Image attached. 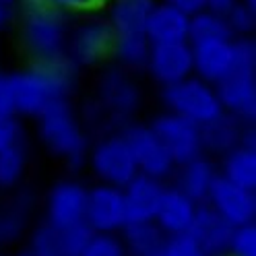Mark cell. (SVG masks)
Segmentation results:
<instances>
[{"label":"cell","instance_id":"836d02e7","mask_svg":"<svg viewBox=\"0 0 256 256\" xmlns=\"http://www.w3.org/2000/svg\"><path fill=\"white\" fill-rule=\"evenodd\" d=\"M29 4H42L52 6L68 14H81V12H93L98 10L102 0H27Z\"/></svg>","mask_w":256,"mask_h":256},{"label":"cell","instance_id":"f35d334b","mask_svg":"<svg viewBox=\"0 0 256 256\" xmlns=\"http://www.w3.org/2000/svg\"><path fill=\"white\" fill-rule=\"evenodd\" d=\"M17 2H19V0H0V4H4V6H8V8H10L12 4H17Z\"/></svg>","mask_w":256,"mask_h":256},{"label":"cell","instance_id":"d6a6232c","mask_svg":"<svg viewBox=\"0 0 256 256\" xmlns=\"http://www.w3.org/2000/svg\"><path fill=\"white\" fill-rule=\"evenodd\" d=\"M23 142V124L17 114H0V151Z\"/></svg>","mask_w":256,"mask_h":256},{"label":"cell","instance_id":"7c38bea8","mask_svg":"<svg viewBox=\"0 0 256 256\" xmlns=\"http://www.w3.org/2000/svg\"><path fill=\"white\" fill-rule=\"evenodd\" d=\"M87 186L78 180H60L46 198V221L54 228H70L85 223Z\"/></svg>","mask_w":256,"mask_h":256},{"label":"cell","instance_id":"2e32d148","mask_svg":"<svg viewBox=\"0 0 256 256\" xmlns=\"http://www.w3.org/2000/svg\"><path fill=\"white\" fill-rule=\"evenodd\" d=\"M104 112L112 122L122 120L124 124L132 122V114L138 110L140 95L136 85L124 72H108L100 81V102Z\"/></svg>","mask_w":256,"mask_h":256},{"label":"cell","instance_id":"9c48e42d","mask_svg":"<svg viewBox=\"0 0 256 256\" xmlns=\"http://www.w3.org/2000/svg\"><path fill=\"white\" fill-rule=\"evenodd\" d=\"M149 126L153 132L164 142L170 157L174 159L176 166L186 164L190 159L202 155V142H200V126L190 122L178 114L164 110L162 114H157Z\"/></svg>","mask_w":256,"mask_h":256},{"label":"cell","instance_id":"5b68a950","mask_svg":"<svg viewBox=\"0 0 256 256\" xmlns=\"http://www.w3.org/2000/svg\"><path fill=\"white\" fill-rule=\"evenodd\" d=\"M162 102L168 112L178 114L198 126L223 114L215 85L202 81L196 74H190L174 85L162 87Z\"/></svg>","mask_w":256,"mask_h":256},{"label":"cell","instance_id":"ba28073f","mask_svg":"<svg viewBox=\"0 0 256 256\" xmlns=\"http://www.w3.org/2000/svg\"><path fill=\"white\" fill-rule=\"evenodd\" d=\"M120 132L134 157L138 174L151 176V178L164 180V182L172 178L176 164L149 124L128 122L120 128Z\"/></svg>","mask_w":256,"mask_h":256},{"label":"cell","instance_id":"30bf717a","mask_svg":"<svg viewBox=\"0 0 256 256\" xmlns=\"http://www.w3.org/2000/svg\"><path fill=\"white\" fill-rule=\"evenodd\" d=\"M85 223L93 234H120L128 223L122 188L100 182L87 188Z\"/></svg>","mask_w":256,"mask_h":256},{"label":"cell","instance_id":"ac0fdd59","mask_svg":"<svg viewBox=\"0 0 256 256\" xmlns=\"http://www.w3.org/2000/svg\"><path fill=\"white\" fill-rule=\"evenodd\" d=\"M217 176H219V168L213 162V157L202 153L186 164L176 166L170 180H172L174 188H178L188 198L200 204L209 196V190H211Z\"/></svg>","mask_w":256,"mask_h":256},{"label":"cell","instance_id":"e575fe53","mask_svg":"<svg viewBox=\"0 0 256 256\" xmlns=\"http://www.w3.org/2000/svg\"><path fill=\"white\" fill-rule=\"evenodd\" d=\"M0 114H14L10 74L0 72Z\"/></svg>","mask_w":256,"mask_h":256},{"label":"cell","instance_id":"f546056e","mask_svg":"<svg viewBox=\"0 0 256 256\" xmlns=\"http://www.w3.org/2000/svg\"><path fill=\"white\" fill-rule=\"evenodd\" d=\"M226 256H256V223H244L232 232Z\"/></svg>","mask_w":256,"mask_h":256},{"label":"cell","instance_id":"6da1fadb","mask_svg":"<svg viewBox=\"0 0 256 256\" xmlns=\"http://www.w3.org/2000/svg\"><path fill=\"white\" fill-rule=\"evenodd\" d=\"M76 70L68 62L62 64H38L12 72L10 87H12V102L14 114L19 118H38L44 110L52 104L68 100L74 87Z\"/></svg>","mask_w":256,"mask_h":256},{"label":"cell","instance_id":"8d00e7d4","mask_svg":"<svg viewBox=\"0 0 256 256\" xmlns=\"http://www.w3.org/2000/svg\"><path fill=\"white\" fill-rule=\"evenodd\" d=\"M204 2H206V8L223 12V10H228L234 2H238V0H204Z\"/></svg>","mask_w":256,"mask_h":256},{"label":"cell","instance_id":"d4e9b609","mask_svg":"<svg viewBox=\"0 0 256 256\" xmlns=\"http://www.w3.org/2000/svg\"><path fill=\"white\" fill-rule=\"evenodd\" d=\"M211 40H234L223 12L202 8L190 14L188 23V44H200Z\"/></svg>","mask_w":256,"mask_h":256},{"label":"cell","instance_id":"4316f807","mask_svg":"<svg viewBox=\"0 0 256 256\" xmlns=\"http://www.w3.org/2000/svg\"><path fill=\"white\" fill-rule=\"evenodd\" d=\"M223 17L228 21V27L234 38H250L256 29V6L238 0L228 10H223Z\"/></svg>","mask_w":256,"mask_h":256},{"label":"cell","instance_id":"9a60e30c","mask_svg":"<svg viewBox=\"0 0 256 256\" xmlns=\"http://www.w3.org/2000/svg\"><path fill=\"white\" fill-rule=\"evenodd\" d=\"M202 153L209 157H223L238 145H254V128L223 112L215 120L200 126Z\"/></svg>","mask_w":256,"mask_h":256},{"label":"cell","instance_id":"83f0119b","mask_svg":"<svg viewBox=\"0 0 256 256\" xmlns=\"http://www.w3.org/2000/svg\"><path fill=\"white\" fill-rule=\"evenodd\" d=\"M38 256H64L62 234L60 228H54L52 223H40L31 234V250Z\"/></svg>","mask_w":256,"mask_h":256},{"label":"cell","instance_id":"4fadbf2b","mask_svg":"<svg viewBox=\"0 0 256 256\" xmlns=\"http://www.w3.org/2000/svg\"><path fill=\"white\" fill-rule=\"evenodd\" d=\"M145 70L162 87L174 85L192 74V48L188 42L151 44Z\"/></svg>","mask_w":256,"mask_h":256},{"label":"cell","instance_id":"484cf974","mask_svg":"<svg viewBox=\"0 0 256 256\" xmlns=\"http://www.w3.org/2000/svg\"><path fill=\"white\" fill-rule=\"evenodd\" d=\"M27 172V151L23 142L0 151V190L17 188Z\"/></svg>","mask_w":256,"mask_h":256},{"label":"cell","instance_id":"603a6c76","mask_svg":"<svg viewBox=\"0 0 256 256\" xmlns=\"http://www.w3.org/2000/svg\"><path fill=\"white\" fill-rule=\"evenodd\" d=\"M120 240L128 256H157L166 242V234L155 221H132L120 230Z\"/></svg>","mask_w":256,"mask_h":256},{"label":"cell","instance_id":"7402d4cb","mask_svg":"<svg viewBox=\"0 0 256 256\" xmlns=\"http://www.w3.org/2000/svg\"><path fill=\"white\" fill-rule=\"evenodd\" d=\"M188 23L190 14L157 0L147 19V38L151 44L188 42Z\"/></svg>","mask_w":256,"mask_h":256},{"label":"cell","instance_id":"60d3db41","mask_svg":"<svg viewBox=\"0 0 256 256\" xmlns=\"http://www.w3.org/2000/svg\"><path fill=\"white\" fill-rule=\"evenodd\" d=\"M21 256H38V254H34V252H25V254H21Z\"/></svg>","mask_w":256,"mask_h":256},{"label":"cell","instance_id":"e0dca14e","mask_svg":"<svg viewBox=\"0 0 256 256\" xmlns=\"http://www.w3.org/2000/svg\"><path fill=\"white\" fill-rule=\"evenodd\" d=\"M192 74L217 85L234 70V40H211L190 44Z\"/></svg>","mask_w":256,"mask_h":256},{"label":"cell","instance_id":"1f68e13d","mask_svg":"<svg viewBox=\"0 0 256 256\" xmlns=\"http://www.w3.org/2000/svg\"><path fill=\"white\" fill-rule=\"evenodd\" d=\"M62 246H64V256H78V252L83 250V246L87 244V240L91 238V230L87 223H78V226H70V228H62Z\"/></svg>","mask_w":256,"mask_h":256},{"label":"cell","instance_id":"277c9868","mask_svg":"<svg viewBox=\"0 0 256 256\" xmlns=\"http://www.w3.org/2000/svg\"><path fill=\"white\" fill-rule=\"evenodd\" d=\"M70 14L52 6L29 4L21 21V40L31 60L38 64L66 62Z\"/></svg>","mask_w":256,"mask_h":256},{"label":"cell","instance_id":"cb8c5ba5","mask_svg":"<svg viewBox=\"0 0 256 256\" xmlns=\"http://www.w3.org/2000/svg\"><path fill=\"white\" fill-rule=\"evenodd\" d=\"M219 176L256 192V147L238 145L221 157Z\"/></svg>","mask_w":256,"mask_h":256},{"label":"cell","instance_id":"8992f818","mask_svg":"<svg viewBox=\"0 0 256 256\" xmlns=\"http://www.w3.org/2000/svg\"><path fill=\"white\" fill-rule=\"evenodd\" d=\"M87 166L100 184L118 188H124L138 174L134 157L120 130H112L110 134H104L91 142Z\"/></svg>","mask_w":256,"mask_h":256},{"label":"cell","instance_id":"d590c367","mask_svg":"<svg viewBox=\"0 0 256 256\" xmlns=\"http://www.w3.org/2000/svg\"><path fill=\"white\" fill-rule=\"evenodd\" d=\"M162 2L170 4V6H176V8H180L182 12L186 14H194L202 8H206V2L204 0H162Z\"/></svg>","mask_w":256,"mask_h":256},{"label":"cell","instance_id":"74e56055","mask_svg":"<svg viewBox=\"0 0 256 256\" xmlns=\"http://www.w3.org/2000/svg\"><path fill=\"white\" fill-rule=\"evenodd\" d=\"M6 23H8V6L0 4V29H2Z\"/></svg>","mask_w":256,"mask_h":256},{"label":"cell","instance_id":"3957f363","mask_svg":"<svg viewBox=\"0 0 256 256\" xmlns=\"http://www.w3.org/2000/svg\"><path fill=\"white\" fill-rule=\"evenodd\" d=\"M36 120L42 145L52 157L72 170H78L87 164L91 138L85 122L68 100L52 104Z\"/></svg>","mask_w":256,"mask_h":256},{"label":"cell","instance_id":"52a82bcc","mask_svg":"<svg viewBox=\"0 0 256 256\" xmlns=\"http://www.w3.org/2000/svg\"><path fill=\"white\" fill-rule=\"evenodd\" d=\"M87 17L70 27L66 62L74 70L95 66L98 62L112 54V29L106 17H95L85 12Z\"/></svg>","mask_w":256,"mask_h":256},{"label":"cell","instance_id":"7a4b0ae2","mask_svg":"<svg viewBox=\"0 0 256 256\" xmlns=\"http://www.w3.org/2000/svg\"><path fill=\"white\" fill-rule=\"evenodd\" d=\"M157 0H110L106 19L112 29V56L126 70H145L151 42L147 19Z\"/></svg>","mask_w":256,"mask_h":256},{"label":"cell","instance_id":"5bb4252c","mask_svg":"<svg viewBox=\"0 0 256 256\" xmlns=\"http://www.w3.org/2000/svg\"><path fill=\"white\" fill-rule=\"evenodd\" d=\"M217 98L226 114L252 124L256 118V72L232 70L215 85Z\"/></svg>","mask_w":256,"mask_h":256},{"label":"cell","instance_id":"ffe728a7","mask_svg":"<svg viewBox=\"0 0 256 256\" xmlns=\"http://www.w3.org/2000/svg\"><path fill=\"white\" fill-rule=\"evenodd\" d=\"M166 186H168V182H164V180L151 178V176H145V174H136L134 178L122 188L128 223L153 221Z\"/></svg>","mask_w":256,"mask_h":256},{"label":"cell","instance_id":"d6986e66","mask_svg":"<svg viewBox=\"0 0 256 256\" xmlns=\"http://www.w3.org/2000/svg\"><path fill=\"white\" fill-rule=\"evenodd\" d=\"M232 232L234 228L206 202H200L196 206V215L188 230V234L196 240L206 256H226Z\"/></svg>","mask_w":256,"mask_h":256},{"label":"cell","instance_id":"44dd1931","mask_svg":"<svg viewBox=\"0 0 256 256\" xmlns=\"http://www.w3.org/2000/svg\"><path fill=\"white\" fill-rule=\"evenodd\" d=\"M196 206H198V202H194L192 198H188L184 192L168 184L162 200H159L153 221L166 236L186 234L192 226V219L196 215Z\"/></svg>","mask_w":256,"mask_h":256},{"label":"cell","instance_id":"f1b7e54d","mask_svg":"<svg viewBox=\"0 0 256 256\" xmlns=\"http://www.w3.org/2000/svg\"><path fill=\"white\" fill-rule=\"evenodd\" d=\"M78 256H128L118 234H91Z\"/></svg>","mask_w":256,"mask_h":256},{"label":"cell","instance_id":"4dcf8cb0","mask_svg":"<svg viewBox=\"0 0 256 256\" xmlns=\"http://www.w3.org/2000/svg\"><path fill=\"white\" fill-rule=\"evenodd\" d=\"M157 256H206V254L202 252L196 240L186 232V234L168 236Z\"/></svg>","mask_w":256,"mask_h":256},{"label":"cell","instance_id":"8fae6325","mask_svg":"<svg viewBox=\"0 0 256 256\" xmlns=\"http://www.w3.org/2000/svg\"><path fill=\"white\" fill-rule=\"evenodd\" d=\"M211 209L226 219L232 228L252 223L256 219V192L242 188L223 176H217L209 196L204 200Z\"/></svg>","mask_w":256,"mask_h":256},{"label":"cell","instance_id":"ab89813d","mask_svg":"<svg viewBox=\"0 0 256 256\" xmlns=\"http://www.w3.org/2000/svg\"><path fill=\"white\" fill-rule=\"evenodd\" d=\"M244 2H248V4H252V6H256V0H244Z\"/></svg>","mask_w":256,"mask_h":256}]
</instances>
